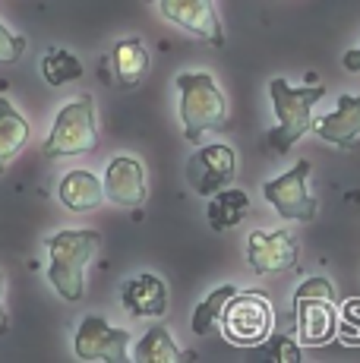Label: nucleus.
Segmentation results:
<instances>
[{
	"mask_svg": "<svg viewBox=\"0 0 360 363\" xmlns=\"http://www.w3.org/2000/svg\"><path fill=\"white\" fill-rule=\"evenodd\" d=\"M47 281L67 303L86 297V269L101 250V234L92 228H64L45 240Z\"/></svg>",
	"mask_w": 360,
	"mask_h": 363,
	"instance_id": "obj_1",
	"label": "nucleus"
},
{
	"mask_svg": "<svg viewBox=\"0 0 360 363\" xmlns=\"http://www.w3.org/2000/svg\"><path fill=\"white\" fill-rule=\"evenodd\" d=\"M269 99H272L275 117H279V127L269 130V145L279 155H288V149H294L297 139L313 130V108L325 99V86H316V82L291 86L288 79L275 76L269 82Z\"/></svg>",
	"mask_w": 360,
	"mask_h": 363,
	"instance_id": "obj_2",
	"label": "nucleus"
},
{
	"mask_svg": "<svg viewBox=\"0 0 360 363\" xmlns=\"http://www.w3.org/2000/svg\"><path fill=\"white\" fill-rule=\"evenodd\" d=\"M180 92V121L184 136L199 143L206 133L225 130L227 123V99L212 79V73H180L174 79Z\"/></svg>",
	"mask_w": 360,
	"mask_h": 363,
	"instance_id": "obj_3",
	"label": "nucleus"
},
{
	"mask_svg": "<svg viewBox=\"0 0 360 363\" xmlns=\"http://www.w3.org/2000/svg\"><path fill=\"white\" fill-rule=\"evenodd\" d=\"M294 329L300 345L322 347L338 335V303L329 278H307L294 291Z\"/></svg>",
	"mask_w": 360,
	"mask_h": 363,
	"instance_id": "obj_4",
	"label": "nucleus"
},
{
	"mask_svg": "<svg viewBox=\"0 0 360 363\" xmlns=\"http://www.w3.org/2000/svg\"><path fill=\"white\" fill-rule=\"evenodd\" d=\"M99 149V117H95L92 95L67 101L57 111V121L51 127V136L45 139V158H76Z\"/></svg>",
	"mask_w": 360,
	"mask_h": 363,
	"instance_id": "obj_5",
	"label": "nucleus"
},
{
	"mask_svg": "<svg viewBox=\"0 0 360 363\" xmlns=\"http://www.w3.org/2000/svg\"><path fill=\"white\" fill-rule=\"evenodd\" d=\"M272 323H275L272 303H269L266 294H256V291H237L227 300L225 313H221L225 338L240 347H253L269 341L272 338Z\"/></svg>",
	"mask_w": 360,
	"mask_h": 363,
	"instance_id": "obj_6",
	"label": "nucleus"
},
{
	"mask_svg": "<svg viewBox=\"0 0 360 363\" xmlns=\"http://www.w3.org/2000/svg\"><path fill=\"white\" fill-rule=\"evenodd\" d=\"M310 174H313V162H297L291 171L262 186V199L288 221H313L320 206H316L313 193L307 190Z\"/></svg>",
	"mask_w": 360,
	"mask_h": 363,
	"instance_id": "obj_7",
	"label": "nucleus"
},
{
	"mask_svg": "<svg viewBox=\"0 0 360 363\" xmlns=\"http://www.w3.org/2000/svg\"><path fill=\"white\" fill-rule=\"evenodd\" d=\"M237 177V152L225 143L199 145L186 162V184L199 196H212V193L225 190Z\"/></svg>",
	"mask_w": 360,
	"mask_h": 363,
	"instance_id": "obj_8",
	"label": "nucleus"
},
{
	"mask_svg": "<svg viewBox=\"0 0 360 363\" xmlns=\"http://www.w3.org/2000/svg\"><path fill=\"white\" fill-rule=\"evenodd\" d=\"M130 347V332L114 329L108 319L101 316H86L79 329L73 335V354L79 360H108V363H123Z\"/></svg>",
	"mask_w": 360,
	"mask_h": 363,
	"instance_id": "obj_9",
	"label": "nucleus"
},
{
	"mask_svg": "<svg viewBox=\"0 0 360 363\" xmlns=\"http://www.w3.org/2000/svg\"><path fill=\"white\" fill-rule=\"evenodd\" d=\"M105 199H111L120 208H140L149 199L145 186V167L136 155H114L105 167Z\"/></svg>",
	"mask_w": 360,
	"mask_h": 363,
	"instance_id": "obj_10",
	"label": "nucleus"
},
{
	"mask_svg": "<svg viewBox=\"0 0 360 363\" xmlns=\"http://www.w3.org/2000/svg\"><path fill=\"white\" fill-rule=\"evenodd\" d=\"M300 247L288 231H253L247 240V262L256 275H275L297 265Z\"/></svg>",
	"mask_w": 360,
	"mask_h": 363,
	"instance_id": "obj_11",
	"label": "nucleus"
},
{
	"mask_svg": "<svg viewBox=\"0 0 360 363\" xmlns=\"http://www.w3.org/2000/svg\"><path fill=\"white\" fill-rule=\"evenodd\" d=\"M158 10L168 23L180 26L196 38L221 48L225 45V29L218 23V13L212 0H158Z\"/></svg>",
	"mask_w": 360,
	"mask_h": 363,
	"instance_id": "obj_12",
	"label": "nucleus"
},
{
	"mask_svg": "<svg viewBox=\"0 0 360 363\" xmlns=\"http://www.w3.org/2000/svg\"><path fill=\"white\" fill-rule=\"evenodd\" d=\"M120 303L133 319H158L168 313V284L152 272L120 284Z\"/></svg>",
	"mask_w": 360,
	"mask_h": 363,
	"instance_id": "obj_13",
	"label": "nucleus"
},
{
	"mask_svg": "<svg viewBox=\"0 0 360 363\" xmlns=\"http://www.w3.org/2000/svg\"><path fill=\"white\" fill-rule=\"evenodd\" d=\"M313 133L332 145L354 149L360 143V95H342L335 111L313 121Z\"/></svg>",
	"mask_w": 360,
	"mask_h": 363,
	"instance_id": "obj_14",
	"label": "nucleus"
},
{
	"mask_svg": "<svg viewBox=\"0 0 360 363\" xmlns=\"http://www.w3.org/2000/svg\"><path fill=\"white\" fill-rule=\"evenodd\" d=\"M57 196L70 212H92V208H99L105 202V184L92 171L76 167V171L64 174V180L57 186Z\"/></svg>",
	"mask_w": 360,
	"mask_h": 363,
	"instance_id": "obj_15",
	"label": "nucleus"
},
{
	"mask_svg": "<svg viewBox=\"0 0 360 363\" xmlns=\"http://www.w3.org/2000/svg\"><path fill=\"white\" fill-rule=\"evenodd\" d=\"M111 60H114V73H117V82H120L123 89H136L140 82L145 79V73H149V48H145L142 38H123L114 45V54H111Z\"/></svg>",
	"mask_w": 360,
	"mask_h": 363,
	"instance_id": "obj_16",
	"label": "nucleus"
},
{
	"mask_svg": "<svg viewBox=\"0 0 360 363\" xmlns=\"http://www.w3.org/2000/svg\"><path fill=\"white\" fill-rule=\"evenodd\" d=\"M29 145V121L0 95V174Z\"/></svg>",
	"mask_w": 360,
	"mask_h": 363,
	"instance_id": "obj_17",
	"label": "nucleus"
},
{
	"mask_svg": "<svg viewBox=\"0 0 360 363\" xmlns=\"http://www.w3.org/2000/svg\"><path fill=\"white\" fill-rule=\"evenodd\" d=\"M247 212H250V196L237 186H225V190L212 193L209 208H206L212 231H231L247 218Z\"/></svg>",
	"mask_w": 360,
	"mask_h": 363,
	"instance_id": "obj_18",
	"label": "nucleus"
},
{
	"mask_svg": "<svg viewBox=\"0 0 360 363\" xmlns=\"http://www.w3.org/2000/svg\"><path fill=\"white\" fill-rule=\"evenodd\" d=\"M184 354L174 345L171 332L164 325H152L149 332L140 338V345L133 347V360L136 363H177Z\"/></svg>",
	"mask_w": 360,
	"mask_h": 363,
	"instance_id": "obj_19",
	"label": "nucleus"
},
{
	"mask_svg": "<svg viewBox=\"0 0 360 363\" xmlns=\"http://www.w3.org/2000/svg\"><path fill=\"white\" fill-rule=\"evenodd\" d=\"M234 294H237V288H234V284H221V288H215L206 300H199L196 310H193L190 329L196 332L199 338H203V335H209L221 323V313H225L227 300H231Z\"/></svg>",
	"mask_w": 360,
	"mask_h": 363,
	"instance_id": "obj_20",
	"label": "nucleus"
},
{
	"mask_svg": "<svg viewBox=\"0 0 360 363\" xmlns=\"http://www.w3.org/2000/svg\"><path fill=\"white\" fill-rule=\"evenodd\" d=\"M41 76L47 79V86H67L82 76V60L67 48H51L41 57Z\"/></svg>",
	"mask_w": 360,
	"mask_h": 363,
	"instance_id": "obj_21",
	"label": "nucleus"
},
{
	"mask_svg": "<svg viewBox=\"0 0 360 363\" xmlns=\"http://www.w3.org/2000/svg\"><path fill=\"white\" fill-rule=\"evenodd\" d=\"M338 338L351 347L360 345V297H351L338 310Z\"/></svg>",
	"mask_w": 360,
	"mask_h": 363,
	"instance_id": "obj_22",
	"label": "nucleus"
},
{
	"mask_svg": "<svg viewBox=\"0 0 360 363\" xmlns=\"http://www.w3.org/2000/svg\"><path fill=\"white\" fill-rule=\"evenodd\" d=\"M26 48H29V41H26L23 35L10 32L4 23H0V64H16V60L26 54Z\"/></svg>",
	"mask_w": 360,
	"mask_h": 363,
	"instance_id": "obj_23",
	"label": "nucleus"
},
{
	"mask_svg": "<svg viewBox=\"0 0 360 363\" xmlns=\"http://www.w3.org/2000/svg\"><path fill=\"white\" fill-rule=\"evenodd\" d=\"M266 354L279 363H300V347H297L294 338H288V335H275Z\"/></svg>",
	"mask_w": 360,
	"mask_h": 363,
	"instance_id": "obj_24",
	"label": "nucleus"
},
{
	"mask_svg": "<svg viewBox=\"0 0 360 363\" xmlns=\"http://www.w3.org/2000/svg\"><path fill=\"white\" fill-rule=\"evenodd\" d=\"M344 69H348V73H360V48H351L348 54H344Z\"/></svg>",
	"mask_w": 360,
	"mask_h": 363,
	"instance_id": "obj_25",
	"label": "nucleus"
},
{
	"mask_svg": "<svg viewBox=\"0 0 360 363\" xmlns=\"http://www.w3.org/2000/svg\"><path fill=\"white\" fill-rule=\"evenodd\" d=\"M4 272H0V335H6V329H10V323H6V310H4Z\"/></svg>",
	"mask_w": 360,
	"mask_h": 363,
	"instance_id": "obj_26",
	"label": "nucleus"
}]
</instances>
